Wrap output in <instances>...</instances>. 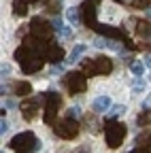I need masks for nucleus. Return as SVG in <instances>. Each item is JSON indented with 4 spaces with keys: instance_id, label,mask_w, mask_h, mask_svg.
Listing matches in <instances>:
<instances>
[{
    "instance_id": "obj_12",
    "label": "nucleus",
    "mask_w": 151,
    "mask_h": 153,
    "mask_svg": "<svg viewBox=\"0 0 151 153\" xmlns=\"http://www.w3.org/2000/svg\"><path fill=\"white\" fill-rule=\"evenodd\" d=\"M45 60H49L51 64H60L62 60H64V49L58 45V47H55V45H49L47 47V51H45Z\"/></svg>"
},
{
    "instance_id": "obj_24",
    "label": "nucleus",
    "mask_w": 151,
    "mask_h": 153,
    "mask_svg": "<svg viewBox=\"0 0 151 153\" xmlns=\"http://www.w3.org/2000/svg\"><path fill=\"white\" fill-rule=\"evenodd\" d=\"M79 113H81V108H79V106H70V108H68V113H66V117L77 119V117H79Z\"/></svg>"
},
{
    "instance_id": "obj_1",
    "label": "nucleus",
    "mask_w": 151,
    "mask_h": 153,
    "mask_svg": "<svg viewBox=\"0 0 151 153\" xmlns=\"http://www.w3.org/2000/svg\"><path fill=\"white\" fill-rule=\"evenodd\" d=\"M15 60L19 62L22 66V72L26 74H34V72H39L45 64V55H41L36 49H32L28 43H24L19 49L15 51Z\"/></svg>"
},
{
    "instance_id": "obj_25",
    "label": "nucleus",
    "mask_w": 151,
    "mask_h": 153,
    "mask_svg": "<svg viewBox=\"0 0 151 153\" xmlns=\"http://www.w3.org/2000/svg\"><path fill=\"white\" fill-rule=\"evenodd\" d=\"M132 89H134V91H143V89H145V81H143V79H134Z\"/></svg>"
},
{
    "instance_id": "obj_37",
    "label": "nucleus",
    "mask_w": 151,
    "mask_h": 153,
    "mask_svg": "<svg viewBox=\"0 0 151 153\" xmlns=\"http://www.w3.org/2000/svg\"><path fill=\"white\" fill-rule=\"evenodd\" d=\"M2 153H4V151H2Z\"/></svg>"
},
{
    "instance_id": "obj_26",
    "label": "nucleus",
    "mask_w": 151,
    "mask_h": 153,
    "mask_svg": "<svg viewBox=\"0 0 151 153\" xmlns=\"http://www.w3.org/2000/svg\"><path fill=\"white\" fill-rule=\"evenodd\" d=\"M134 7H141V9H149V0H134Z\"/></svg>"
},
{
    "instance_id": "obj_23",
    "label": "nucleus",
    "mask_w": 151,
    "mask_h": 153,
    "mask_svg": "<svg viewBox=\"0 0 151 153\" xmlns=\"http://www.w3.org/2000/svg\"><path fill=\"white\" fill-rule=\"evenodd\" d=\"M51 26H53L55 32H62V28H64V24H62L60 17H53V19H51Z\"/></svg>"
},
{
    "instance_id": "obj_29",
    "label": "nucleus",
    "mask_w": 151,
    "mask_h": 153,
    "mask_svg": "<svg viewBox=\"0 0 151 153\" xmlns=\"http://www.w3.org/2000/svg\"><path fill=\"white\" fill-rule=\"evenodd\" d=\"M0 72H2V76H4V74H9V72H11V66H9V64H2V68H0Z\"/></svg>"
},
{
    "instance_id": "obj_19",
    "label": "nucleus",
    "mask_w": 151,
    "mask_h": 153,
    "mask_svg": "<svg viewBox=\"0 0 151 153\" xmlns=\"http://www.w3.org/2000/svg\"><path fill=\"white\" fill-rule=\"evenodd\" d=\"M85 51H87V47H85V45H77V47H74V49L70 51V55H68V62H79V57H81Z\"/></svg>"
},
{
    "instance_id": "obj_11",
    "label": "nucleus",
    "mask_w": 151,
    "mask_h": 153,
    "mask_svg": "<svg viewBox=\"0 0 151 153\" xmlns=\"http://www.w3.org/2000/svg\"><path fill=\"white\" fill-rule=\"evenodd\" d=\"M94 30H96L98 34H102L104 38H113V41H126V34H123V30H119V28H113V26L98 24Z\"/></svg>"
},
{
    "instance_id": "obj_3",
    "label": "nucleus",
    "mask_w": 151,
    "mask_h": 153,
    "mask_svg": "<svg viewBox=\"0 0 151 153\" xmlns=\"http://www.w3.org/2000/svg\"><path fill=\"white\" fill-rule=\"evenodd\" d=\"M126 134H128V128L121 121H106L104 123V138H106V145L111 149H117L123 143Z\"/></svg>"
},
{
    "instance_id": "obj_31",
    "label": "nucleus",
    "mask_w": 151,
    "mask_h": 153,
    "mask_svg": "<svg viewBox=\"0 0 151 153\" xmlns=\"http://www.w3.org/2000/svg\"><path fill=\"white\" fill-rule=\"evenodd\" d=\"M145 108H151V96H149V98L145 100Z\"/></svg>"
},
{
    "instance_id": "obj_28",
    "label": "nucleus",
    "mask_w": 151,
    "mask_h": 153,
    "mask_svg": "<svg viewBox=\"0 0 151 153\" xmlns=\"http://www.w3.org/2000/svg\"><path fill=\"white\" fill-rule=\"evenodd\" d=\"M60 34H62V36H66V38H70V36H72V30H70V28H66V26H64V28H62V32H60Z\"/></svg>"
},
{
    "instance_id": "obj_14",
    "label": "nucleus",
    "mask_w": 151,
    "mask_h": 153,
    "mask_svg": "<svg viewBox=\"0 0 151 153\" xmlns=\"http://www.w3.org/2000/svg\"><path fill=\"white\" fill-rule=\"evenodd\" d=\"M13 91L19 96V98H26V96H30V91H32V85L26 83V81H17V83L13 85Z\"/></svg>"
},
{
    "instance_id": "obj_6",
    "label": "nucleus",
    "mask_w": 151,
    "mask_h": 153,
    "mask_svg": "<svg viewBox=\"0 0 151 153\" xmlns=\"http://www.w3.org/2000/svg\"><path fill=\"white\" fill-rule=\"evenodd\" d=\"M60 104H62V96L58 91H47L45 94V115H43L45 123H55Z\"/></svg>"
},
{
    "instance_id": "obj_36",
    "label": "nucleus",
    "mask_w": 151,
    "mask_h": 153,
    "mask_svg": "<svg viewBox=\"0 0 151 153\" xmlns=\"http://www.w3.org/2000/svg\"><path fill=\"white\" fill-rule=\"evenodd\" d=\"M149 79H151V76H149Z\"/></svg>"
},
{
    "instance_id": "obj_4",
    "label": "nucleus",
    "mask_w": 151,
    "mask_h": 153,
    "mask_svg": "<svg viewBox=\"0 0 151 153\" xmlns=\"http://www.w3.org/2000/svg\"><path fill=\"white\" fill-rule=\"evenodd\" d=\"M113 70V62L109 57H94V60H85L83 62V72L87 76H98V74H109Z\"/></svg>"
},
{
    "instance_id": "obj_27",
    "label": "nucleus",
    "mask_w": 151,
    "mask_h": 153,
    "mask_svg": "<svg viewBox=\"0 0 151 153\" xmlns=\"http://www.w3.org/2000/svg\"><path fill=\"white\" fill-rule=\"evenodd\" d=\"M51 74H53V76H55V74H62V66H60V64H53V66H51Z\"/></svg>"
},
{
    "instance_id": "obj_22",
    "label": "nucleus",
    "mask_w": 151,
    "mask_h": 153,
    "mask_svg": "<svg viewBox=\"0 0 151 153\" xmlns=\"http://www.w3.org/2000/svg\"><path fill=\"white\" fill-rule=\"evenodd\" d=\"M130 70L134 72L136 76H143V72H145V64H143V62H132V64H130Z\"/></svg>"
},
{
    "instance_id": "obj_33",
    "label": "nucleus",
    "mask_w": 151,
    "mask_h": 153,
    "mask_svg": "<svg viewBox=\"0 0 151 153\" xmlns=\"http://www.w3.org/2000/svg\"><path fill=\"white\" fill-rule=\"evenodd\" d=\"M145 64H147V66H151V55H147V57H145Z\"/></svg>"
},
{
    "instance_id": "obj_18",
    "label": "nucleus",
    "mask_w": 151,
    "mask_h": 153,
    "mask_svg": "<svg viewBox=\"0 0 151 153\" xmlns=\"http://www.w3.org/2000/svg\"><path fill=\"white\" fill-rule=\"evenodd\" d=\"M136 34L138 36H151V22H136Z\"/></svg>"
},
{
    "instance_id": "obj_30",
    "label": "nucleus",
    "mask_w": 151,
    "mask_h": 153,
    "mask_svg": "<svg viewBox=\"0 0 151 153\" xmlns=\"http://www.w3.org/2000/svg\"><path fill=\"white\" fill-rule=\"evenodd\" d=\"M7 130H9V123H7V121L2 119V123H0V132H2V134H4Z\"/></svg>"
},
{
    "instance_id": "obj_17",
    "label": "nucleus",
    "mask_w": 151,
    "mask_h": 153,
    "mask_svg": "<svg viewBox=\"0 0 151 153\" xmlns=\"http://www.w3.org/2000/svg\"><path fill=\"white\" fill-rule=\"evenodd\" d=\"M128 108L123 106V104H117V106H113L111 111H109V115H106V121H115L117 117H119V115H123Z\"/></svg>"
},
{
    "instance_id": "obj_5",
    "label": "nucleus",
    "mask_w": 151,
    "mask_h": 153,
    "mask_svg": "<svg viewBox=\"0 0 151 153\" xmlns=\"http://www.w3.org/2000/svg\"><path fill=\"white\" fill-rule=\"evenodd\" d=\"M79 123H77V119H70V117H66V119H62V121H58V123H53V132L58 134L60 138H64V140H72V138H77L79 136Z\"/></svg>"
},
{
    "instance_id": "obj_13",
    "label": "nucleus",
    "mask_w": 151,
    "mask_h": 153,
    "mask_svg": "<svg viewBox=\"0 0 151 153\" xmlns=\"http://www.w3.org/2000/svg\"><path fill=\"white\" fill-rule=\"evenodd\" d=\"M91 108L96 111L98 115H100V113H106V111L111 108V98H109V96H100V98H96V100H94Z\"/></svg>"
},
{
    "instance_id": "obj_21",
    "label": "nucleus",
    "mask_w": 151,
    "mask_h": 153,
    "mask_svg": "<svg viewBox=\"0 0 151 153\" xmlns=\"http://www.w3.org/2000/svg\"><path fill=\"white\" fill-rule=\"evenodd\" d=\"M94 47H98V49H104V47H115V49H117V45H115V43L106 41V38H102V36L94 38Z\"/></svg>"
},
{
    "instance_id": "obj_35",
    "label": "nucleus",
    "mask_w": 151,
    "mask_h": 153,
    "mask_svg": "<svg viewBox=\"0 0 151 153\" xmlns=\"http://www.w3.org/2000/svg\"><path fill=\"white\" fill-rule=\"evenodd\" d=\"M26 2H39V0H26Z\"/></svg>"
},
{
    "instance_id": "obj_15",
    "label": "nucleus",
    "mask_w": 151,
    "mask_h": 153,
    "mask_svg": "<svg viewBox=\"0 0 151 153\" xmlns=\"http://www.w3.org/2000/svg\"><path fill=\"white\" fill-rule=\"evenodd\" d=\"M13 13L17 17H24L28 13V2H26V0H15V2H13Z\"/></svg>"
},
{
    "instance_id": "obj_32",
    "label": "nucleus",
    "mask_w": 151,
    "mask_h": 153,
    "mask_svg": "<svg viewBox=\"0 0 151 153\" xmlns=\"http://www.w3.org/2000/svg\"><path fill=\"white\" fill-rule=\"evenodd\" d=\"M130 153H149L147 149H134V151H130Z\"/></svg>"
},
{
    "instance_id": "obj_8",
    "label": "nucleus",
    "mask_w": 151,
    "mask_h": 153,
    "mask_svg": "<svg viewBox=\"0 0 151 153\" xmlns=\"http://www.w3.org/2000/svg\"><path fill=\"white\" fill-rule=\"evenodd\" d=\"M30 32H32V36H36V38H41V41H47V43H51V36H53V26L51 24H47L45 19H41V17H34L32 22H30Z\"/></svg>"
},
{
    "instance_id": "obj_2",
    "label": "nucleus",
    "mask_w": 151,
    "mask_h": 153,
    "mask_svg": "<svg viewBox=\"0 0 151 153\" xmlns=\"http://www.w3.org/2000/svg\"><path fill=\"white\" fill-rule=\"evenodd\" d=\"M9 145L15 153H34L36 149H41V143L36 140V136L32 132H19L17 136L11 138Z\"/></svg>"
},
{
    "instance_id": "obj_34",
    "label": "nucleus",
    "mask_w": 151,
    "mask_h": 153,
    "mask_svg": "<svg viewBox=\"0 0 151 153\" xmlns=\"http://www.w3.org/2000/svg\"><path fill=\"white\" fill-rule=\"evenodd\" d=\"M147 15H149V17H151V7H149V9H147Z\"/></svg>"
},
{
    "instance_id": "obj_16",
    "label": "nucleus",
    "mask_w": 151,
    "mask_h": 153,
    "mask_svg": "<svg viewBox=\"0 0 151 153\" xmlns=\"http://www.w3.org/2000/svg\"><path fill=\"white\" fill-rule=\"evenodd\" d=\"M66 17H68V22H70L72 26H77V24L81 22V9H77V7L68 9V11H66Z\"/></svg>"
},
{
    "instance_id": "obj_9",
    "label": "nucleus",
    "mask_w": 151,
    "mask_h": 153,
    "mask_svg": "<svg viewBox=\"0 0 151 153\" xmlns=\"http://www.w3.org/2000/svg\"><path fill=\"white\" fill-rule=\"evenodd\" d=\"M81 9V19L85 22L87 28H96L98 22H96V15H98V9H96V0H85V2L79 7Z\"/></svg>"
},
{
    "instance_id": "obj_7",
    "label": "nucleus",
    "mask_w": 151,
    "mask_h": 153,
    "mask_svg": "<svg viewBox=\"0 0 151 153\" xmlns=\"http://www.w3.org/2000/svg\"><path fill=\"white\" fill-rule=\"evenodd\" d=\"M64 85H66V89H68L70 94H81V91H85V87H87V74H85V72H79V70L66 72Z\"/></svg>"
},
{
    "instance_id": "obj_20",
    "label": "nucleus",
    "mask_w": 151,
    "mask_h": 153,
    "mask_svg": "<svg viewBox=\"0 0 151 153\" xmlns=\"http://www.w3.org/2000/svg\"><path fill=\"white\" fill-rule=\"evenodd\" d=\"M136 121H138V126L141 128H145V126H149L151 123V108H145L138 117H136Z\"/></svg>"
},
{
    "instance_id": "obj_10",
    "label": "nucleus",
    "mask_w": 151,
    "mask_h": 153,
    "mask_svg": "<svg viewBox=\"0 0 151 153\" xmlns=\"http://www.w3.org/2000/svg\"><path fill=\"white\" fill-rule=\"evenodd\" d=\"M45 100V96H39V98H30V100H24L22 102V115H24V119H34V115H36V108L41 106V102Z\"/></svg>"
}]
</instances>
